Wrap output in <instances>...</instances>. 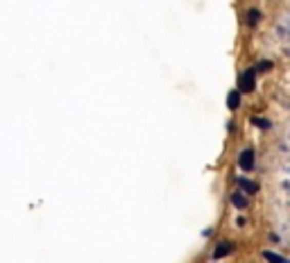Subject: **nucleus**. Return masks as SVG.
Masks as SVG:
<instances>
[{
  "instance_id": "nucleus-3",
  "label": "nucleus",
  "mask_w": 290,
  "mask_h": 263,
  "mask_svg": "<svg viewBox=\"0 0 290 263\" xmlns=\"http://www.w3.org/2000/svg\"><path fill=\"white\" fill-rule=\"evenodd\" d=\"M227 105H229V109H238V105H240V93H238V91L229 93V98H227Z\"/></svg>"
},
{
  "instance_id": "nucleus-2",
  "label": "nucleus",
  "mask_w": 290,
  "mask_h": 263,
  "mask_svg": "<svg viewBox=\"0 0 290 263\" xmlns=\"http://www.w3.org/2000/svg\"><path fill=\"white\" fill-rule=\"evenodd\" d=\"M240 91H245V93L254 91V70H247V73L240 78Z\"/></svg>"
},
{
  "instance_id": "nucleus-1",
  "label": "nucleus",
  "mask_w": 290,
  "mask_h": 263,
  "mask_svg": "<svg viewBox=\"0 0 290 263\" xmlns=\"http://www.w3.org/2000/svg\"><path fill=\"white\" fill-rule=\"evenodd\" d=\"M238 163H240V168H243V171L249 173L252 168H254V150H243V152H240Z\"/></svg>"
},
{
  "instance_id": "nucleus-7",
  "label": "nucleus",
  "mask_w": 290,
  "mask_h": 263,
  "mask_svg": "<svg viewBox=\"0 0 290 263\" xmlns=\"http://www.w3.org/2000/svg\"><path fill=\"white\" fill-rule=\"evenodd\" d=\"M252 123H254V125H259V127H263V129H267V127H270V123H267V120H263V118H254V120H252Z\"/></svg>"
},
{
  "instance_id": "nucleus-5",
  "label": "nucleus",
  "mask_w": 290,
  "mask_h": 263,
  "mask_svg": "<svg viewBox=\"0 0 290 263\" xmlns=\"http://www.w3.org/2000/svg\"><path fill=\"white\" fill-rule=\"evenodd\" d=\"M231 202H234V204H236V206H238V209H243V206H247V200H245V197H243V195H240V193H234V197H231Z\"/></svg>"
},
{
  "instance_id": "nucleus-4",
  "label": "nucleus",
  "mask_w": 290,
  "mask_h": 263,
  "mask_svg": "<svg viewBox=\"0 0 290 263\" xmlns=\"http://www.w3.org/2000/svg\"><path fill=\"white\" fill-rule=\"evenodd\" d=\"M229 252H231V245H229V243H222L220 248H216V254H213V256H216V259H222V256L229 254Z\"/></svg>"
},
{
  "instance_id": "nucleus-6",
  "label": "nucleus",
  "mask_w": 290,
  "mask_h": 263,
  "mask_svg": "<svg viewBox=\"0 0 290 263\" xmlns=\"http://www.w3.org/2000/svg\"><path fill=\"white\" fill-rule=\"evenodd\" d=\"M240 184H243V189L247 191V193H254V191H256V184H252V182H245V179H240Z\"/></svg>"
},
{
  "instance_id": "nucleus-8",
  "label": "nucleus",
  "mask_w": 290,
  "mask_h": 263,
  "mask_svg": "<svg viewBox=\"0 0 290 263\" xmlns=\"http://www.w3.org/2000/svg\"><path fill=\"white\" fill-rule=\"evenodd\" d=\"M265 256H267V261H270V263H283V261H281V256H277V254H270V252H267Z\"/></svg>"
}]
</instances>
